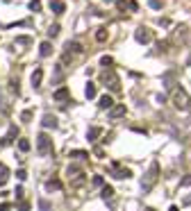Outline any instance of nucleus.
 <instances>
[{
    "mask_svg": "<svg viewBox=\"0 0 191 211\" xmlns=\"http://www.w3.org/2000/svg\"><path fill=\"white\" fill-rule=\"evenodd\" d=\"M32 116H34V114H32V109H27V111H23V114H21V120H23V123H27V120H32Z\"/></svg>",
    "mask_w": 191,
    "mask_h": 211,
    "instance_id": "obj_25",
    "label": "nucleus"
},
{
    "mask_svg": "<svg viewBox=\"0 0 191 211\" xmlns=\"http://www.w3.org/2000/svg\"><path fill=\"white\" fill-rule=\"evenodd\" d=\"M86 98H89V100H94V98H96V84H94V82L86 84Z\"/></svg>",
    "mask_w": 191,
    "mask_h": 211,
    "instance_id": "obj_20",
    "label": "nucleus"
},
{
    "mask_svg": "<svg viewBox=\"0 0 191 211\" xmlns=\"http://www.w3.org/2000/svg\"><path fill=\"white\" fill-rule=\"evenodd\" d=\"M59 189H62V182H59V179H50V182H46V191H48V193L59 191Z\"/></svg>",
    "mask_w": 191,
    "mask_h": 211,
    "instance_id": "obj_13",
    "label": "nucleus"
},
{
    "mask_svg": "<svg viewBox=\"0 0 191 211\" xmlns=\"http://www.w3.org/2000/svg\"><path fill=\"white\" fill-rule=\"evenodd\" d=\"M7 177H9V168L7 166H0V186L7 182Z\"/></svg>",
    "mask_w": 191,
    "mask_h": 211,
    "instance_id": "obj_21",
    "label": "nucleus"
},
{
    "mask_svg": "<svg viewBox=\"0 0 191 211\" xmlns=\"http://www.w3.org/2000/svg\"><path fill=\"white\" fill-rule=\"evenodd\" d=\"M94 184L96 186H102V177H100V175H96V177H94Z\"/></svg>",
    "mask_w": 191,
    "mask_h": 211,
    "instance_id": "obj_34",
    "label": "nucleus"
},
{
    "mask_svg": "<svg viewBox=\"0 0 191 211\" xmlns=\"http://www.w3.org/2000/svg\"><path fill=\"white\" fill-rule=\"evenodd\" d=\"M157 177H159V163H153L141 179V191H150L155 186V182H157Z\"/></svg>",
    "mask_w": 191,
    "mask_h": 211,
    "instance_id": "obj_1",
    "label": "nucleus"
},
{
    "mask_svg": "<svg viewBox=\"0 0 191 211\" xmlns=\"http://www.w3.org/2000/svg\"><path fill=\"white\" fill-rule=\"evenodd\" d=\"M96 39L100 41V43H105V41H107V30H105V27H100V30L96 32Z\"/></svg>",
    "mask_w": 191,
    "mask_h": 211,
    "instance_id": "obj_23",
    "label": "nucleus"
},
{
    "mask_svg": "<svg viewBox=\"0 0 191 211\" xmlns=\"http://www.w3.org/2000/svg\"><path fill=\"white\" fill-rule=\"evenodd\" d=\"M68 157H71V159H82V161H86V159H89V152H86V150H71V152H68Z\"/></svg>",
    "mask_w": 191,
    "mask_h": 211,
    "instance_id": "obj_9",
    "label": "nucleus"
},
{
    "mask_svg": "<svg viewBox=\"0 0 191 211\" xmlns=\"http://www.w3.org/2000/svg\"><path fill=\"white\" fill-rule=\"evenodd\" d=\"M118 9H130V0H118Z\"/></svg>",
    "mask_w": 191,
    "mask_h": 211,
    "instance_id": "obj_30",
    "label": "nucleus"
},
{
    "mask_svg": "<svg viewBox=\"0 0 191 211\" xmlns=\"http://www.w3.org/2000/svg\"><path fill=\"white\" fill-rule=\"evenodd\" d=\"M16 177H18V179H25L27 173H25V170H18V173H16Z\"/></svg>",
    "mask_w": 191,
    "mask_h": 211,
    "instance_id": "obj_36",
    "label": "nucleus"
},
{
    "mask_svg": "<svg viewBox=\"0 0 191 211\" xmlns=\"http://www.w3.org/2000/svg\"><path fill=\"white\" fill-rule=\"evenodd\" d=\"M41 125L48 127V130H53V127H57V118H55V116H48V114H46L43 120H41Z\"/></svg>",
    "mask_w": 191,
    "mask_h": 211,
    "instance_id": "obj_11",
    "label": "nucleus"
},
{
    "mask_svg": "<svg viewBox=\"0 0 191 211\" xmlns=\"http://www.w3.org/2000/svg\"><path fill=\"white\" fill-rule=\"evenodd\" d=\"M102 82H105V84H107L112 91H118V89H121L116 73H109V70H102Z\"/></svg>",
    "mask_w": 191,
    "mask_h": 211,
    "instance_id": "obj_4",
    "label": "nucleus"
},
{
    "mask_svg": "<svg viewBox=\"0 0 191 211\" xmlns=\"http://www.w3.org/2000/svg\"><path fill=\"white\" fill-rule=\"evenodd\" d=\"M37 143H39V148H37V150H39V154H48V152L53 150V141L48 139V134H46V132H41V134H39Z\"/></svg>",
    "mask_w": 191,
    "mask_h": 211,
    "instance_id": "obj_3",
    "label": "nucleus"
},
{
    "mask_svg": "<svg viewBox=\"0 0 191 211\" xmlns=\"http://www.w3.org/2000/svg\"><path fill=\"white\" fill-rule=\"evenodd\" d=\"M16 136H18V127H9V132H7V136L5 139H0V145H7V143H11Z\"/></svg>",
    "mask_w": 191,
    "mask_h": 211,
    "instance_id": "obj_6",
    "label": "nucleus"
},
{
    "mask_svg": "<svg viewBox=\"0 0 191 211\" xmlns=\"http://www.w3.org/2000/svg\"><path fill=\"white\" fill-rule=\"evenodd\" d=\"M59 34V25H50V30H48V37H57Z\"/></svg>",
    "mask_w": 191,
    "mask_h": 211,
    "instance_id": "obj_27",
    "label": "nucleus"
},
{
    "mask_svg": "<svg viewBox=\"0 0 191 211\" xmlns=\"http://www.w3.org/2000/svg\"><path fill=\"white\" fill-rule=\"evenodd\" d=\"M150 7H153V9H161L164 2H161V0H150Z\"/></svg>",
    "mask_w": 191,
    "mask_h": 211,
    "instance_id": "obj_29",
    "label": "nucleus"
},
{
    "mask_svg": "<svg viewBox=\"0 0 191 211\" xmlns=\"http://www.w3.org/2000/svg\"><path fill=\"white\" fill-rule=\"evenodd\" d=\"M64 52H82V45L80 43H66L64 45Z\"/></svg>",
    "mask_w": 191,
    "mask_h": 211,
    "instance_id": "obj_19",
    "label": "nucleus"
},
{
    "mask_svg": "<svg viewBox=\"0 0 191 211\" xmlns=\"http://www.w3.org/2000/svg\"><path fill=\"white\" fill-rule=\"evenodd\" d=\"M180 184H182V186H191V175H184Z\"/></svg>",
    "mask_w": 191,
    "mask_h": 211,
    "instance_id": "obj_33",
    "label": "nucleus"
},
{
    "mask_svg": "<svg viewBox=\"0 0 191 211\" xmlns=\"http://www.w3.org/2000/svg\"><path fill=\"white\" fill-rule=\"evenodd\" d=\"M134 39L139 41V43L148 45V43H150V39H153V32H150L148 27H137V32H134Z\"/></svg>",
    "mask_w": 191,
    "mask_h": 211,
    "instance_id": "obj_5",
    "label": "nucleus"
},
{
    "mask_svg": "<svg viewBox=\"0 0 191 211\" xmlns=\"http://www.w3.org/2000/svg\"><path fill=\"white\" fill-rule=\"evenodd\" d=\"M137 9H139V5L134 2V0H130V11H137Z\"/></svg>",
    "mask_w": 191,
    "mask_h": 211,
    "instance_id": "obj_35",
    "label": "nucleus"
},
{
    "mask_svg": "<svg viewBox=\"0 0 191 211\" xmlns=\"http://www.w3.org/2000/svg\"><path fill=\"white\" fill-rule=\"evenodd\" d=\"M39 52H41V57H48L50 52H53V45H50L48 41H43V43L39 45Z\"/></svg>",
    "mask_w": 191,
    "mask_h": 211,
    "instance_id": "obj_18",
    "label": "nucleus"
},
{
    "mask_svg": "<svg viewBox=\"0 0 191 211\" xmlns=\"http://www.w3.org/2000/svg\"><path fill=\"white\" fill-rule=\"evenodd\" d=\"M182 34H187V25H180L175 32H173V37H171V41L175 43V41H182Z\"/></svg>",
    "mask_w": 191,
    "mask_h": 211,
    "instance_id": "obj_15",
    "label": "nucleus"
},
{
    "mask_svg": "<svg viewBox=\"0 0 191 211\" xmlns=\"http://www.w3.org/2000/svg\"><path fill=\"white\" fill-rule=\"evenodd\" d=\"M98 104H100V109H109V107H114V100L109 96H102L100 100H98Z\"/></svg>",
    "mask_w": 191,
    "mask_h": 211,
    "instance_id": "obj_17",
    "label": "nucleus"
},
{
    "mask_svg": "<svg viewBox=\"0 0 191 211\" xmlns=\"http://www.w3.org/2000/svg\"><path fill=\"white\" fill-rule=\"evenodd\" d=\"M27 209H30V204H27V202H23V204H21V209H18V211H27Z\"/></svg>",
    "mask_w": 191,
    "mask_h": 211,
    "instance_id": "obj_37",
    "label": "nucleus"
},
{
    "mask_svg": "<svg viewBox=\"0 0 191 211\" xmlns=\"http://www.w3.org/2000/svg\"><path fill=\"white\" fill-rule=\"evenodd\" d=\"M18 148H21V152H27V150H30V141H27V139H21V141H18Z\"/></svg>",
    "mask_w": 191,
    "mask_h": 211,
    "instance_id": "obj_24",
    "label": "nucleus"
},
{
    "mask_svg": "<svg viewBox=\"0 0 191 211\" xmlns=\"http://www.w3.org/2000/svg\"><path fill=\"white\" fill-rule=\"evenodd\" d=\"M184 204H187V207L191 204V195H189V197H184Z\"/></svg>",
    "mask_w": 191,
    "mask_h": 211,
    "instance_id": "obj_39",
    "label": "nucleus"
},
{
    "mask_svg": "<svg viewBox=\"0 0 191 211\" xmlns=\"http://www.w3.org/2000/svg\"><path fill=\"white\" fill-rule=\"evenodd\" d=\"M41 80H43V70L37 68V70L32 73V86H34V89H39V86H41Z\"/></svg>",
    "mask_w": 191,
    "mask_h": 211,
    "instance_id": "obj_8",
    "label": "nucleus"
},
{
    "mask_svg": "<svg viewBox=\"0 0 191 211\" xmlns=\"http://www.w3.org/2000/svg\"><path fill=\"white\" fill-rule=\"evenodd\" d=\"M7 209H9V204H7V202H5V204H0V211H7Z\"/></svg>",
    "mask_w": 191,
    "mask_h": 211,
    "instance_id": "obj_38",
    "label": "nucleus"
},
{
    "mask_svg": "<svg viewBox=\"0 0 191 211\" xmlns=\"http://www.w3.org/2000/svg\"><path fill=\"white\" fill-rule=\"evenodd\" d=\"M55 100H57V102L68 100V89H66V86H62V89H57V91H55Z\"/></svg>",
    "mask_w": 191,
    "mask_h": 211,
    "instance_id": "obj_10",
    "label": "nucleus"
},
{
    "mask_svg": "<svg viewBox=\"0 0 191 211\" xmlns=\"http://www.w3.org/2000/svg\"><path fill=\"white\" fill-rule=\"evenodd\" d=\"M100 134H102V127H89V130H86V139H89V141H96Z\"/></svg>",
    "mask_w": 191,
    "mask_h": 211,
    "instance_id": "obj_12",
    "label": "nucleus"
},
{
    "mask_svg": "<svg viewBox=\"0 0 191 211\" xmlns=\"http://www.w3.org/2000/svg\"><path fill=\"white\" fill-rule=\"evenodd\" d=\"M173 104H175V109H189V96H187V91L184 89H173Z\"/></svg>",
    "mask_w": 191,
    "mask_h": 211,
    "instance_id": "obj_2",
    "label": "nucleus"
},
{
    "mask_svg": "<svg viewBox=\"0 0 191 211\" xmlns=\"http://www.w3.org/2000/svg\"><path fill=\"white\" fill-rule=\"evenodd\" d=\"M169 211H180V209H177V207H175V204H173V207H171Z\"/></svg>",
    "mask_w": 191,
    "mask_h": 211,
    "instance_id": "obj_40",
    "label": "nucleus"
},
{
    "mask_svg": "<svg viewBox=\"0 0 191 211\" xmlns=\"http://www.w3.org/2000/svg\"><path fill=\"white\" fill-rule=\"evenodd\" d=\"M30 9H32V11H41V2H39V0H32V2H30Z\"/></svg>",
    "mask_w": 191,
    "mask_h": 211,
    "instance_id": "obj_28",
    "label": "nucleus"
},
{
    "mask_svg": "<svg viewBox=\"0 0 191 211\" xmlns=\"http://www.w3.org/2000/svg\"><path fill=\"white\" fill-rule=\"evenodd\" d=\"M80 173H82V166H68V170H66L68 177H75V175H80Z\"/></svg>",
    "mask_w": 191,
    "mask_h": 211,
    "instance_id": "obj_22",
    "label": "nucleus"
},
{
    "mask_svg": "<svg viewBox=\"0 0 191 211\" xmlns=\"http://www.w3.org/2000/svg\"><path fill=\"white\" fill-rule=\"evenodd\" d=\"M114 195V189L112 186H102V197H112Z\"/></svg>",
    "mask_w": 191,
    "mask_h": 211,
    "instance_id": "obj_26",
    "label": "nucleus"
},
{
    "mask_svg": "<svg viewBox=\"0 0 191 211\" xmlns=\"http://www.w3.org/2000/svg\"><path fill=\"white\" fill-rule=\"evenodd\" d=\"M112 170H114L116 177H132V170H130V168H118V166H114Z\"/></svg>",
    "mask_w": 191,
    "mask_h": 211,
    "instance_id": "obj_14",
    "label": "nucleus"
},
{
    "mask_svg": "<svg viewBox=\"0 0 191 211\" xmlns=\"http://www.w3.org/2000/svg\"><path fill=\"white\" fill-rule=\"evenodd\" d=\"M59 80H62V68L57 66V68H55V77H53V82H59Z\"/></svg>",
    "mask_w": 191,
    "mask_h": 211,
    "instance_id": "obj_32",
    "label": "nucleus"
},
{
    "mask_svg": "<svg viewBox=\"0 0 191 211\" xmlns=\"http://www.w3.org/2000/svg\"><path fill=\"white\" fill-rule=\"evenodd\" d=\"M123 116H125V107L123 104H118V107H114L112 111H109V118L112 120H118V118H123Z\"/></svg>",
    "mask_w": 191,
    "mask_h": 211,
    "instance_id": "obj_7",
    "label": "nucleus"
},
{
    "mask_svg": "<svg viewBox=\"0 0 191 211\" xmlns=\"http://www.w3.org/2000/svg\"><path fill=\"white\" fill-rule=\"evenodd\" d=\"M50 9H53L55 14H62V11L66 9V5H64L62 0H53V2H50Z\"/></svg>",
    "mask_w": 191,
    "mask_h": 211,
    "instance_id": "obj_16",
    "label": "nucleus"
},
{
    "mask_svg": "<svg viewBox=\"0 0 191 211\" xmlns=\"http://www.w3.org/2000/svg\"><path fill=\"white\" fill-rule=\"evenodd\" d=\"M100 64H102V66H112V64H114V59H112V57H102V59H100Z\"/></svg>",
    "mask_w": 191,
    "mask_h": 211,
    "instance_id": "obj_31",
    "label": "nucleus"
}]
</instances>
